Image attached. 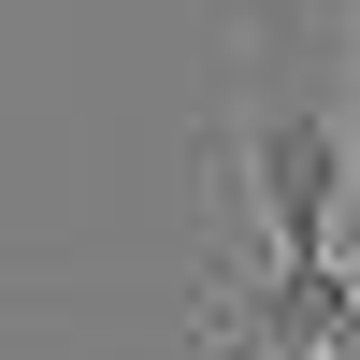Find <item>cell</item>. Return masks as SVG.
<instances>
[{
    "mask_svg": "<svg viewBox=\"0 0 360 360\" xmlns=\"http://www.w3.org/2000/svg\"><path fill=\"white\" fill-rule=\"evenodd\" d=\"M231 217L259 231V259H346V101L303 72L288 15L259 29V72H245V130L217 159Z\"/></svg>",
    "mask_w": 360,
    "mask_h": 360,
    "instance_id": "1",
    "label": "cell"
}]
</instances>
